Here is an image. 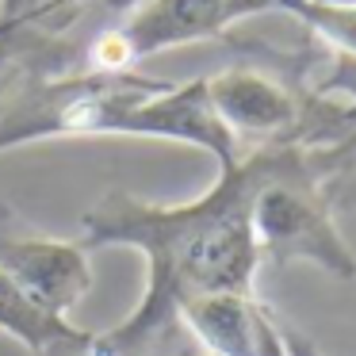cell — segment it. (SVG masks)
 Listing matches in <instances>:
<instances>
[{
	"label": "cell",
	"mask_w": 356,
	"mask_h": 356,
	"mask_svg": "<svg viewBox=\"0 0 356 356\" xmlns=\"http://www.w3.org/2000/svg\"><path fill=\"white\" fill-rule=\"evenodd\" d=\"M0 330L39 356V353H47L54 341L77 333V325H73L70 318H54V314H47V310H39L4 272H0Z\"/></svg>",
	"instance_id": "obj_8"
},
{
	"label": "cell",
	"mask_w": 356,
	"mask_h": 356,
	"mask_svg": "<svg viewBox=\"0 0 356 356\" xmlns=\"http://www.w3.org/2000/svg\"><path fill=\"white\" fill-rule=\"evenodd\" d=\"M333 203L337 207H356V149L348 157V165L341 169V177L333 180Z\"/></svg>",
	"instance_id": "obj_11"
},
{
	"label": "cell",
	"mask_w": 356,
	"mask_h": 356,
	"mask_svg": "<svg viewBox=\"0 0 356 356\" xmlns=\"http://www.w3.org/2000/svg\"><path fill=\"white\" fill-rule=\"evenodd\" d=\"M203 81H207L211 108L226 123V131L238 138V146L241 142H253V146L302 142L307 146L310 104L272 73L257 65H226L222 73H211Z\"/></svg>",
	"instance_id": "obj_4"
},
{
	"label": "cell",
	"mask_w": 356,
	"mask_h": 356,
	"mask_svg": "<svg viewBox=\"0 0 356 356\" xmlns=\"http://www.w3.org/2000/svg\"><path fill=\"white\" fill-rule=\"evenodd\" d=\"M272 146H253L188 203H146L111 188L81 215V245L142 253L146 287L119 325L92 333L96 356H154L180 333L177 310L203 291H253L261 253L253 195L272 169Z\"/></svg>",
	"instance_id": "obj_1"
},
{
	"label": "cell",
	"mask_w": 356,
	"mask_h": 356,
	"mask_svg": "<svg viewBox=\"0 0 356 356\" xmlns=\"http://www.w3.org/2000/svg\"><path fill=\"white\" fill-rule=\"evenodd\" d=\"M88 0H0V73L31 42L54 39L85 16Z\"/></svg>",
	"instance_id": "obj_7"
},
{
	"label": "cell",
	"mask_w": 356,
	"mask_h": 356,
	"mask_svg": "<svg viewBox=\"0 0 356 356\" xmlns=\"http://www.w3.org/2000/svg\"><path fill=\"white\" fill-rule=\"evenodd\" d=\"M272 8L295 16L337 58L356 62V4H330V0H272Z\"/></svg>",
	"instance_id": "obj_9"
},
{
	"label": "cell",
	"mask_w": 356,
	"mask_h": 356,
	"mask_svg": "<svg viewBox=\"0 0 356 356\" xmlns=\"http://www.w3.org/2000/svg\"><path fill=\"white\" fill-rule=\"evenodd\" d=\"M16 230H24V226H19V215L8 203H0V238H8V234H16Z\"/></svg>",
	"instance_id": "obj_14"
},
{
	"label": "cell",
	"mask_w": 356,
	"mask_h": 356,
	"mask_svg": "<svg viewBox=\"0 0 356 356\" xmlns=\"http://www.w3.org/2000/svg\"><path fill=\"white\" fill-rule=\"evenodd\" d=\"M39 356H96V341H92V333L77 330V333H70V337L54 341V345Z\"/></svg>",
	"instance_id": "obj_10"
},
{
	"label": "cell",
	"mask_w": 356,
	"mask_h": 356,
	"mask_svg": "<svg viewBox=\"0 0 356 356\" xmlns=\"http://www.w3.org/2000/svg\"><path fill=\"white\" fill-rule=\"evenodd\" d=\"M100 4V16L108 19V24H115V19H123V16H131L138 4H146V0H96Z\"/></svg>",
	"instance_id": "obj_13"
},
{
	"label": "cell",
	"mask_w": 356,
	"mask_h": 356,
	"mask_svg": "<svg viewBox=\"0 0 356 356\" xmlns=\"http://www.w3.org/2000/svg\"><path fill=\"white\" fill-rule=\"evenodd\" d=\"M261 318L264 302L253 291H203L177 310L180 330L192 333L203 356H257Z\"/></svg>",
	"instance_id": "obj_6"
},
{
	"label": "cell",
	"mask_w": 356,
	"mask_h": 356,
	"mask_svg": "<svg viewBox=\"0 0 356 356\" xmlns=\"http://www.w3.org/2000/svg\"><path fill=\"white\" fill-rule=\"evenodd\" d=\"M284 337H287V356H330V353H322L307 333H299L295 325H287V322H284Z\"/></svg>",
	"instance_id": "obj_12"
},
{
	"label": "cell",
	"mask_w": 356,
	"mask_h": 356,
	"mask_svg": "<svg viewBox=\"0 0 356 356\" xmlns=\"http://www.w3.org/2000/svg\"><path fill=\"white\" fill-rule=\"evenodd\" d=\"M0 272L39 310L70 318V310L92 291V264L81 241L16 230L0 238Z\"/></svg>",
	"instance_id": "obj_5"
},
{
	"label": "cell",
	"mask_w": 356,
	"mask_h": 356,
	"mask_svg": "<svg viewBox=\"0 0 356 356\" xmlns=\"http://www.w3.org/2000/svg\"><path fill=\"white\" fill-rule=\"evenodd\" d=\"M47 138H161L234 165L245 149L207 100V81L127 73H12L0 81V154Z\"/></svg>",
	"instance_id": "obj_2"
},
{
	"label": "cell",
	"mask_w": 356,
	"mask_h": 356,
	"mask_svg": "<svg viewBox=\"0 0 356 356\" xmlns=\"http://www.w3.org/2000/svg\"><path fill=\"white\" fill-rule=\"evenodd\" d=\"M261 12H272V0H146L73 50L62 42V62L70 73H127L165 50L218 39L234 24Z\"/></svg>",
	"instance_id": "obj_3"
}]
</instances>
